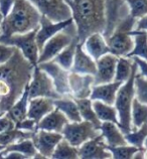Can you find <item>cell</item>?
Instances as JSON below:
<instances>
[{
	"label": "cell",
	"mask_w": 147,
	"mask_h": 159,
	"mask_svg": "<svg viewBox=\"0 0 147 159\" xmlns=\"http://www.w3.org/2000/svg\"><path fill=\"white\" fill-rule=\"evenodd\" d=\"M103 136L99 134L78 147L79 158L81 159H107L112 158L111 153L106 149Z\"/></svg>",
	"instance_id": "5bb4252c"
},
{
	"label": "cell",
	"mask_w": 147,
	"mask_h": 159,
	"mask_svg": "<svg viewBox=\"0 0 147 159\" xmlns=\"http://www.w3.org/2000/svg\"><path fill=\"white\" fill-rule=\"evenodd\" d=\"M75 35H71L70 33L64 32V30H62V31L57 32V34L53 35V37H50L47 43H44V48H41V51L39 52L37 65L40 64V62L53 60V57H56L57 53H60L67 45H69L72 43Z\"/></svg>",
	"instance_id": "7c38bea8"
},
{
	"label": "cell",
	"mask_w": 147,
	"mask_h": 159,
	"mask_svg": "<svg viewBox=\"0 0 147 159\" xmlns=\"http://www.w3.org/2000/svg\"><path fill=\"white\" fill-rule=\"evenodd\" d=\"M69 123L68 118L58 109L54 108L47 114L36 125V130H45L62 133L65 125Z\"/></svg>",
	"instance_id": "ffe728a7"
},
{
	"label": "cell",
	"mask_w": 147,
	"mask_h": 159,
	"mask_svg": "<svg viewBox=\"0 0 147 159\" xmlns=\"http://www.w3.org/2000/svg\"><path fill=\"white\" fill-rule=\"evenodd\" d=\"M76 25L80 43L94 32H104L106 27V6L104 0H65Z\"/></svg>",
	"instance_id": "7a4b0ae2"
},
{
	"label": "cell",
	"mask_w": 147,
	"mask_h": 159,
	"mask_svg": "<svg viewBox=\"0 0 147 159\" xmlns=\"http://www.w3.org/2000/svg\"><path fill=\"white\" fill-rule=\"evenodd\" d=\"M84 48L85 51L90 54V56L97 61L102 56L110 52L107 41L105 39L102 32H94L89 35L84 41Z\"/></svg>",
	"instance_id": "7402d4cb"
},
{
	"label": "cell",
	"mask_w": 147,
	"mask_h": 159,
	"mask_svg": "<svg viewBox=\"0 0 147 159\" xmlns=\"http://www.w3.org/2000/svg\"><path fill=\"white\" fill-rule=\"evenodd\" d=\"M13 2L14 0H0V12L2 13L3 17L6 16L8 12H9Z\"/></svg>",
	"instance_id": "7bdbcfd3"
},
{
	"label": "cell",
	"mask_w": 147,
	"mask_h": 159,
	"mask_svg": "<svg viewBox=\"0 0 147 159\" xmlns=\"http://www.w3.org/2000/svg\"><path fill=\"white\" fill-rule=\"evenodd\" d=\"M53 159H78V147H75L72 144H70L66 139H62L58 142L57 147L54 148L52 154Z\"/></svg>",
	"instance_id": "1f68e13d"
},
{
	"label": "cell",
	"mask_w": 147,
	"mask_h": 159,
	"mask_svg": "<svg viewBox=\"0 0 147 159\" xmlns=\"http://www.w3.org/2000/svg\"><path fill=\"white\" fill-rule=\"evenodd\" d=\"M14 127H15L14 122L7 115L4 114L3 116L0 117V133L9 130V129H12Z\"/></svg>",
	"instance_id": "60d3db41"
},
{
	"label": "cell",
	"mask_w": 147,
	"mask_h": 159,
	"mask_svg": "<svg viewBox=\"0 0 147 159\" xmlns=\"http://www.w3.org/2000/svg\"><path fill=\"white\" fill-rule=\"evenodd\" d=\"M136 30H145L147 31V14L139 18L138 21L135 23Z\"/></svg>",
	"instance_id": "ee69618b"
},
{
	"label": "cell",
	"mask_w": 147,
	"mask_h": 159,
	"mask_svg": "<svg viewBox=\"0 0 147 159\" xmlns=\"http://www.w3.org/2000/svg\"><path fill=\"white\" fill-rule=\"evenodd\" d=\"M41 13L29 0H14L0 23V37L21 34L39 28Z\"/></svg>",
	"instance_id": "3957f363"
},
{
	"label": "cell",
	"mask_w": 147,
	"mask_h": 159,
	"mask_svg": "<svg viewBox=\"0 0 147 159\" xmlns=\"http://www.w3.org/2000/svg\"><path fill=\"white\" fill-rule=\"evenodd\" d=\"M35 132V131H34ZM30 131H23L17 128H12L9 130H6L0 133V145L6 147L7 145H10L15 142L21 141L24 139H31L33 133Z\"/></svg>",
	"instance_id": "4dcf8cb0"
},
{
	"label": "cell",
	"mask_w": 147,
	"mask_h": 159,
	"mask_svg": "<svg viewBox=\"0 0 147 159\" xmlns=\"http://www.w3.org/2000/svg\"><path fill=\"white\" fill-rule=\"evenodd\" d=\"M131 58L137 64L138 69L140 70L139 74L141 75V76L147 78V61H145L144 60H142V58L138 57H133Z\"/></svg>",
	"instance_id": "b9f144b4"
},
{
	"label": "cell",
	"mask_w": 147,
	"mask_h": 159,
	"mask_svg": "<svg viewBox=\"0 0 147 159\" xmlns=\"http://www.w3.org/2000/svg\"><path fill=\"white\" fill-rule=\"evenodd\" d=\"M131 35L134 37V47L127 57H138L147 61V31L133 29Z\"/></svg>",
	"instance_id": "83f0119b"
},
{
	"label": "cell",
	"mask_w": 147,
	"mask_h": 159,
	"mask_svg": "<svg viewBox=\"0 0 147 159\" xmlns=\"http://www.w3.org/2000/svg\"><path fill=\"white\" fill-rule=\"evenodd\" d=\"M133 65H134V61H131V57H118L114 81L125 83L130 78V76H131Z\"/></svg>",
	"instance_id": "836d02e7"
},
{
	"label": "cell",
	"mask_w": 147,
	"mask_h": 159,
	"mask_svg": "<svg viewBox=\"0 0 147 159\" xmlns=\"http://www.w3.org/2000/svg\"><path fill=\"white\" fill-rule=\"evenodd\" d=\"M37 66H39L41 70H44L50 77L57 92L62 97H65V96L72 97V95H71L70 84H69V76H70L71 70H65L64 68H62V66L60 65H57L53 60L40 62V64H39Z\"/></svg>",
	"instance_id": "9c48e42d"
},
{
	"label": "cell",
	"mask_w": 147,
	"mask_h": 159,
	"mask_svg": "<svg viewBox=\"0 0 147 159\" xmlns=\"http://www.w3.org/2000/svg\"><path fill=\"white\" fill-rule=\"evenodd\" d=\"M74 23L73 18L71 17L69 19L62 20V21L54 22L53 20H50L48 18L47 16L41 15L39 26L36 30L35 34V39L37 47H39V52L41 51V48H44V43L53 35H56L57 32L66 30L67 28H69L70 26H72Z\"/></svg>",
	"instance_id": "8fae6325"
},
{
	"label": "cell",
	"mask_w": 147,
	"mask_h": 159,
	"mask_svg": "<svg viewBox=\"0 0 147 159\" xmlns=\"http://www.w3.org/2000/svg\"><path fill=\"white\" fill-rule=\"evenodd\" d=\"M124 136L127 141V144L136 146L140 149H145L144 141L147 138V122L135 130L124 134Z\"/></svg>",
	"instance_id": "d590c367"
},
{
	"label": "cell",
	"mask_w": 147,
	"mask_h": 159,
	"mask_svg": "<svg viewBox=\"0 0 147 159\" xmlns=\"http://www.w3.org/2000/svg\"><path fill=\"white\" fill-rule=\"evenodd\" d=\"M106 149L111 153L112 158L114 159H131L133 158L134 154L136 152L140 151V149L133 145H120V146H109L106 144Z\"/></svg>",
	"instance_id": "e575fe53"
},
{
	"label": "cell",
	"mask_w": 147,
	"mask_h": 159,
	"mask_svg": "<svg viewBox=\"0 0 147 159\" xmlns=\"http://www.w3.org/2000/svg\"><path fill=\"white\" fill-rule=\"evenodd\" d=\"M16 48L11 47V45L4 44L0 43V65L6 62L9 58L13 56Z\"/></svg>",
	"instance_id": "f35d334b"
},
{
	"label": "cell",
	"mask_w": 147,
	"mask_h": 159,
	"mask_svg": "<svg viewBox=\"0 0 147 159\" xmlns=\"http://www.w3.org/2000/svg\"><path fill=\"white\" fill-rule=\"evenodd\" d=\"M137 70L138 66L134 61L131 76L120 86L114 103V107L116 108L117 114H118L119 128L124 134L133 130L131 109L133 100L135 98V77L137 75Z\"/></svg>",
	"instance_id": "277c9868"
},
{
	"label": "cell",
	"mask_w": 147,
	"mask_h": 159,
	"mask_svg": "<svg viewBox=\"0 0 147 159\" xmlns=\"http://www.w3.org/2000/svg\"><path fill=\"white\" fill-rule=\"evenodd\" d=\"M136 20L129 14L119 20L111 35L105 39L110 48V53L120 57H127V54L132 51L134 39H132L131 31L135 26Z\"/></svg>",
	"instance_id": "5b68a950"
},
{
	"label": "cell",
	"mask_w": 147,
	"mask_h": 159,
	"mask_svg": "<svg viewBox=\"0 0 147 159\" xmlns=\"http://www.w3.org/2000/svg\"><path fill=\"white\" fill-rule=\"evenodd\" d=\"M28 101H29V94H28V85L24 89L22 95L17 99L13 105L10 107L5 115L13 121L14 124L20 122L27 117V110H28Z\"/></svg>",
	"instance_id": "cb8c5ba5"
},
{
	"label": "cell",
	"mask_w": 147,
	"mask_h": 159,
	"mask_svg": "<svg viewBox=\"0 0 147 159\" xmlns=\"http://www.w3.org/2000/svg\"><path fill=\"white\" fill-rule=\"evenodd\" d=\"M62 134L57 132L45 131V130H36L33 133L31 140L34 144L36 151L40 153L45 158H50L54 148L57 147L62 139Z\"/></svg>",
	"instance_id": "4fadbf2b"
},
{
	"label": "cell",
	"mask_w": 147,
	"mask_h": 159,
	"mask_svg": "<svg viewBox=\"0 0 147 159\" xmlns=\"http://www.w3.org/2000/svg\"><path fill=\"white\" fill-rule=\"evenodd\" d=\"M36 30L37 28L26 33H21V34L0 37V43L16 48L33 66H37L39 57V49L35 39Z\"/></svg>",
	"instance_id": "8992f818"
},
{
	"label": "cell",
	"mask_w": 147,
	"mask_h": 159,
	"mask_svg": "<svg viewBox=\"0 0 147 159\" xmlns=\"http://www.w3.org/2000/svg\"><path fill=\"white\" fill-rule=\"evenodd\" d=\"M92 105H93L94 111L101 122H112L119 126L118 114H117V110L114 105H108L99 100L92 101Z\"/></svg>",
	"instance_id": "484cf974"
},
{
	"label": "cell",
	"mask_w": 147,
	"mask_h": 159,
	"mask_svg": "<svg viewBox=\"0 0 147 159\" xmlns=\"http://www.w3.org/2000/svg\"><path fill=\"white\" fill-rule=\"evenodd\" d=\"M54 108L56 107H54L53 99L44 97L29 99L27 117L39 123L45 115L52 112Z\"/></svg>",
	"instance_id": "d6986e66"
},
{
	"label": "cell",
	"mask_w": 147,
	"mask_h": 159,
	"mask_svg": "<svg viewBox=\"0 0 147 159\" xmlns=\"http://www.w3.org/2000/svg\"><path fill=\"white\" fill-rule=\"evenodd\" d=\"M122 84L123 83L118 81H113L111 83L94 85L92 88L90 99L92 101L99 100V101L106 103L108 105H114L117 92Z\"/></svg>",
	"instance_id": "ac0fdd59"
},
{
	"label": "cell",
	"mask_w": 147,
	"mask_h": 159,
	"mask_svg": "<svg viewBox=\"0 0 147 159\" xmlns=\"http://www.w3.org/2000/svg\"><path fill=\"white\" fill-rule=\"evenodd\" d=\"M28 94L29 99L44 97L56 100L62 98L54 88L50 77L39 66H33L31 79L28 84Z\"/></svg>",
	"instance_id": "52a82bcc"
},
{
	"label": "cell",
	"mask_w": 147,
	"mask_h": 159,
	"mask_svg": "<svg viewBox=\"0 0 147 159\" xmlns=\"http://www.w3.org/2000/svg\"><path fill=\"white\" fill-rule=\"evenodd\" d=\"M2 158H4V159H26L27 157L23 155L22 153H19L16 151H10V152L6 153Z\"/></svg>",
	"instance_id": "f6af8a7d"
},
{
	"label": "cell",
	"mask_w": 147,
	"mask_h": 159,
	"mask_svg": "<svg viewBox=\"0 0 147 159\" xmlns=\"http://www.w3.org/2000/svg\"><path fill=\"white\" fill-rule=\"evenodd\" d=\"M54 107L58 109L64 115L68 118L69 122H80L82 121V117L80 115L79 108L74 98H60L53 100Z\"/></svg>",
	"instance_id": "d4e9b609"
},
{
	"label": "cell",
	"mask_w": 147,
	"mask_h": 159,
	"mask_svg": "<svg viewBox=\"0 0 147 159\" xmlns=\"http://www.w3.org/2000/svg\"><path fill=\"white\" fill-rule=\"evenodd\" d=\"M99 131H101V135L103 136L105 143L109 146H120L127 144L124 133L115 123L102 122Z\"/></svg>",
	"instance_id": "603a6c76"
},
{
	"label": "cell",
	"mask_w": 147,
	"mask_h": 159,
	"mask_svg": "<svg viewBox=\"0 0 147 159\" xmlns=\"http://www.w3.org/2000/svg\"><path fill=\"white\" fill-rule=\"evenodd\" d=\"M129 6V15L139 19L147 14V0H124Z\"/></svg>",
	"instance_id": "8d00e7d4"
},
{
	"label": "cell",
	"mask_w": 147,
	"mask_h": 159,
	"mask_svg": "<svg viewBox=\"0 0 147 159\" xmlns=\"http://www.w3.org/2000/svg\"><path fill=\"white\" fill-rule=\"evenodd\" d=\"M78 43L79 41H78L77 36L75 35L72 43L69 45H67L60 53H57V56L53 57V61H56L57 65H60L62 68H64L65 70H71L73 68L75 53H76V47H77Z\"/></svg>",
	"instance_id": "f1b7e54d"
},
{
	"label": "cell",
	"mask_w": 147,
	"mask_h": 159,
	"mask_svg": "<svg viewBox=\"0 0 147 159\" xmlns=\"http://www.w3.org/2000/svg\"><path fill=\"white\" fill-rule=\"evenodd\" d=\"M71 72L83 75H92V76H95L97 72L96 61L85 51L83 43H78L76 47L74 64Z\"/></svg>",
	"instance_id": "e0dca14e"
},
{
	"label": "cell",
	"mask_w": 147,
	"mask_h": 159,
	"mask_svg": "<svg viewBox=\"0 0 147 159\" xmlns=\"http://www.w3.org/2000/svg\"><path fill=\"white\" fill-rule=\"evenodd\" d=\"M69 84L72 98H90L92 93V88L94 86V76L70 72Z\"/></svg>",
	"instance_id": "2e32d148"
},
{
	"label": "cell",
	"mask_w": 147,
	"mask_h": 159,
	"mask_svg": "<svg viewBox=\"0 0 147 159\" xmlns=\"http://www.w3.org/2000/svg\"><path fill=\"white\" fill-rule=\"evenodd\" d=\"M32 70L33 66L17 48L9 60L0 65V117L22 95Z\"/></svg>",
	"instance_id": "6da1fadb"
},
{
	"label": "cell",
	"mask_w": 147,
	"mask_h": 159,
	"mask_svg": "<svg viewBox=\"0 0 147 159\" xmlns=\"http://www.w3.org/2000/svg\"><path fill=\"white\" fill-rule=\"evenodd\" d=\"M144 147H145V149H147V138H146L145 141H144Z\"/></svg>",
	"instance_id": "bcb514c9"
},
{
	"label": "cell",
	"mask_w": 147,
	"mask_h": 159,
	"mask_svg": "<svg viewBox=\"0 0 147 159\" xmlns=\"http://www.w3.org/2000/svg\"><path fill=\"white\" fill-rule=\"evenodd\" d=\"M36 125H37V123L34 120H32L30 118H28V117H26V118L23 119L22 121L16 123L15 128L20 129V130H23V131L34 132V131H36Z\"/></svg>",
	"instance_id": "ab89813d"
},
{
	"label": "cell",
	"mask_w": 147,
	"mask_h": 159,
	"mask_svg": "<svg viewBox=\"0 0 147 159\" xmlns=\"http://www.w3.org/2000/svg\"><path fill=\"white\" fill-rule=\"evenodd\" d=\"M124 0H106V27L103 32L105 39L111 35L121 19V9L124 5Z\"/></svg>",
	"instance_id": "44dd1931"
},
{
	"label": "cell",
	"mask_w": 147,
	"mask_h": 159,
	"mask_svg": "<svg viewBox=\"0 0 147 159\" xmlns=\"http://www.w3.org/2000/svg\"><path fill=\"white\" fill-rule=\"evenodd\" d=\"M117 61H118V57L110 52L104 54L96 61L97 72L94 76V85L111 83L114 81Z\"/></svg>",
	"instance_id": "9a60e30c"
},
{
	"label": "cell",
	"mask_w": 147,
	"mask_h": 159,
	"mask_svg": "<svg viewBox=\"0 0 147 159\" xmlns=\"http://www.w3.org/2000/svg\"><path fill=\"white\" fill-rule=\"evenodd\" d=\"M74 100H75V102L77 103V106L79 108V112H80V115L82 117V119L92 123L97 130H100L102 122L99 120V118L94 111L93 105H92V100L90 98L74 99Z\"/></svg>",
	"instance_id": "4316f807"
},
{
	"label": "cell",
	"mask_w": 147,
	"mask_h": 159,
	"mask_svg": "<svg viewBox=\"0 0 147 159\" xmlns=\"http://www.w3.org/2000/svg\"><path fill=\"white\" fill-rule=\"evenodd\" d=\"M144 158H147V149H145L144 151Z\"/></svg>",
	"instance_id": "7dc6e473"
},
{
	"label": "cell",
	"mask_w": 147,
	"mask_h": 159,
	"mask_svg": "<svg viewBox=\"0 0 147 159\" xmlns=\"http://www.w3.org/2000/svg\"><path fill=\"white\" fill-rule=\"evenodd\" d=\"M131 120H132L133 130L139 128L144 123L147 122V105L139 102L137 98H134L132 103Z\"/></svg>",
	"instance_id": "d6a6232c"
},
{
	"label": "cell",
	"mask_w": 147,
	"mask_h": 159,
	"mask_svg": "<svg viewBox=\"0 0 147 159\" xmlns=\"http://www.w3.org/2000/svg\"><path fill=\"white\" fill-rule=\"evenodd\" d=\"M135 95L138 101L147 105V78L140 74L135 77Z\"/></svg>",
	"instance_id": "74e56055"
},
{
	"label": "cell",
	"mask_w": 147,
	"mask_h": 159,
	"mask_svg": "<svg viewBox=\"0 0 147 159\" xmlns=\"http://www.w3.org/2000/svg\"><path fill=\"white\" fill-rule=\"evenodd\" d=\"M98 131L99 130H97L92 123L82 120L80 122L67 123L62 129V134L64 139H66L70 144L75 147H79L84 142L98 136Z\"/></svg>",
	"instance_id": "ba28073f"
},
{
	"label": "cell",
	"mask_w": 147,
	"mask_h": 159,
	"mask_svg": "<svg viewBox=\"0 0 147 159\" xmlns=\"http://www.w3.org/2000/svg\"><path fill=\"white\" fill-rule=\"evenodd\" d=\"M10 151H16V152L22 153L23 155H25L27 158L33 157L35 155V153L37 152L31 139H24L21 141L15 142V143H12L10 145H7L2 151H0V158H2L6 153Z\"/></svg>",
	"instance_id": "f546056e"
},
{
	"label": "cell",
	"mask_w": 147,
	"mask_h": 159,
	"mask_svg": "<svg viewBox=\"0 0 147 159\" xmlns=\"http://www.w3.org/2000/svg\"><path fill=\"white\" fill-rule=\"evenodd\" d=\"M41 15L54 22L62 21L72 17V13L65 0H29Z\"/></svg>",
	"instance_id": "30bf717a"
}]
</instances>
